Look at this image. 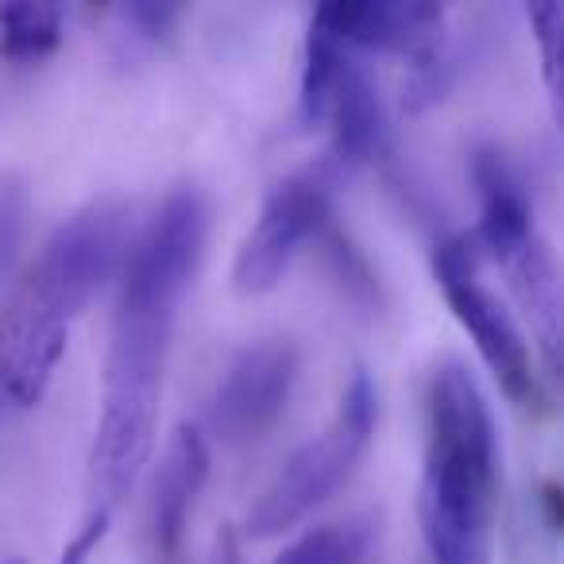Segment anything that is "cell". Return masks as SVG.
Instances as JSON below:
<instances>
[{
    "mask_svg": "<svg viewBox=\"0 0 564 564\" xmlns=\"http://www.w3.org/2000/svg\"><path fill=\"white\" fill-rule=\"evenodd\" d=\"M538 502H541V518H545L549 530L564 533V487L553 484V479H545V484H541Z\"/></svg>",
    "mask_w": 564,
    "mask_h": 564,
    "instance_id": "obj_18",
    "label": "cell"
},
{
    "mask_svg": "<svg viewBox=\"0 0 564 564\" xmlns=\"http://www.w3.org/2000/svg\"><path fill=\"white\" fill-rule=\"evenodd\" d=\"M0 564H24V561H0Z\"/></svg>",
    "mask_w": 564,
    "mask_h": 564,
    "instance_id": "obj_19",
    "label": "cell"
},
{
    "mask_svg": "<svg viewBox=\"0 0 564 564\" xmlns=\"http://www.w3.org/2000/svg\"><path fill=\"white\" fill-rule=\"evenodd\" d=\"M213 468V441L202 425L182 422L159 456L148 495V545L155 564H186L189 518Z\"/></svg>",
    "mask_w": 564,
    "mask_h": 564,
    "instance_id": "obj_10",
    "label": "cell"
},
{
    "mask_svg": "<svg viewBox=\"0 0 564 564\" xmlns=\"http://www.w3.org/2000/svg\"><path fill=\"white\" fill-rule=\"evenodd\" d=\"M174 322L178 314L171 310L135 306V302L112 306L101 417L89 448V491H94L89 514H117V507L135 491L143 468L151 464Z\"/></svg>",
    "mask_w": 564,
    "mask_h": 564,
    "instance_id": "obj_3",
    "label": "cell"
},
{
    "mask_svg": "<svg viewBox=\"0 0 564 564\" xmlns=\"http://www.w3.org/2000/svg\"><path fill=\"white\" fill-rule=\"evenodd\" d=\"M322 243H325V251H329V263H333V271H337V279L345 282V291L352 294L356 302H364V306H379L376 271H371L364 251L348 240V232L337 225V220L322 232Z\"/></svg>",
    "mask_w": 564,
    "mask_h": 564,
    "instance_id": "obj_15",
    "label": "cell"
},
{
    "mask_svg": "<svg viewBox=\"0 0 564 564\" xmlns=\"http://www.w3.org/2000/svg\"><path fill=\"white\" fill-rule=\"evenodd\" d=\"M379 425V391L364 368L352 371L340 402L333 410L329 425L302 448H294L291 460L282 464L279 476L263 487L248 514V538L271 541L302 525L325 499L337 495V487L352 476L360 456L368 453Z\"/></svg>",
    "mask_w": 564,
    "mask_h": 564,
    "instance_id": "obj_4",
    "label": "cell"
},
{
    "mask_svg": "<svg viewBox=\"0 0 564 564\" xmlns=\"http://www.w3.org/2000/svg\"><path fill=\"white\" fill-rule=\"evenodd\" d=\"M66 32V17L55 4H0V55L12 63H43L58 51Z\"/></svg>",
    "mask_w": 564,
    "mask_h": 564,
    "instance_id": "obj_12",
    "label": "cell"
},
{
    "mask_svg": "<svg viewBox=\"0 0 564 564\" xmlns=\"http://www.w3.org/2000/svg\"><path fill=\"white\" fill-rule=\"evenodd\" d=\"M337 182L340 171L329 159H317L314 166H302L274 182L232 263V286L243 299L271 294L286 279L302 248L310 240H322L325 228L337 220V205H333Z\"/></svg>",
    "mask_w": 564,
    "mask_h": 564,
    "instance_id": "obj_5",
    "label": "cell"
},
{
    "mask_svg": "<svg viewBox=\"0 0 564 564\" xmlns=\"http://www.w3.org/2000/svg\"><path fill=\"white\" fill-rule=\"evenodd\" d=\"M487 259L502 267L510 294H514L525 329L533 337V348H538L541 368L564 391V263L549 248L541 228L514 236Z\"/></svg>",
    "mask_w": 564,
    "mask_h": 564,
    "instance_id": "obj_9",
    "label": "cell"
},
{
    "mask_svg": "<svg viewBox=\"0 0 564 564\" xmlns=\"http://www.w3.org/2000/svg\"><path fill=\"white\" fill-rule=\"evenodd\" d=\"M368 549V533L360 525H322L282 549L274 564H360Z\"/></svg>",
    "mask_w": 564,
    "mask_h": 564,
    "instance_id": "obj_14",
    "label": "cell"
},
{
    "mask_svg": "<svg viewBox=\"0 0 564 564\" xmlns=\"http://www.w3.org/2000/svg\"><path fill=\"white\" fill-rule=\"evenodd\" d=\"M178 9L166 4H120L112 9V35L124 51H151L171 35Z\"/></svg>",
    "mask_w": 564,
    "mask_h": 564,
    "instance_id": "obj_16",
    "label": "cell"
},
{
    "mask_svg": "<svg viewBox=\"0 0 564 564\" xmlns=\"http://www.w3.org/2000/svg\"><path fill=\"white\" fill-rule=\"evenodd\" d=\"M109 525H112L109 514H89L86 525H82V530L70 538V545L63 549L58 564H89V556L97 553V545H101V538L109 533Z\"/></svg>",
    "mask_w": 564,
    "mask_h": 564,
    "instance_id": "obj_17",
    "label": "cell"
},
{
    "mask_svg": "<svg viewBox=\"0 0 564 564\" xmlns=\"http://www.w3.org/2000/svg\"><path fill=\"white\" fill-rule=\"evenodd\" d=\"M499 499V430L479 379L441 360L425 383V448L417 518L433 564H491Z\"/></svg>",
    "mask_w": 564,
    "mask_h": 564,
    "instance_id": "obj_2",
    "label": "cell"
},
{
    "mask_svg": "<svg viewBox=\"0 0 564 564\" xmlns=\"http://www.w3.org/2000/svg\"><path fill=\"white\" fill-rule=\"evenodd\" d=\"M128 243L132 205L120 197L82 205L40 243L9 306L0 348V394L17 410L43 399L63 364L74 322L86 314L105 282L120 274Z\"/></svg>",
    "mask_w": 564,
    "mask_h": 564,
    "instance_id": "obj_1",
    "label": "cell"
},
{
    "mask_svg": "<svg viewBox=\"0 0 564 564\" xmlns=\"http://www.w3.org/2000/svg\"><path fill=\"white\" fill-rule=\"evenodd\" d=\"M340 43L360 55V51H379V55L406 58L410 70L433 66L448 55L445 40V9L422 4V0H333L314 12Z\"/></svg>",
    "mask_w": 564,
    "mask_h": 564,
    "instance_id": "obj_8",
    "label": "cell"
},
{
    "mask_svg": "<svg viewBox=\"0 0 564 564\" xmlns=\"http://www.w3.org/2000/svg\"><path fill=\"white\" fill-rule=\"evenodd\" d=\"M479 248L471 236H448L433 251V274L445 294L448 310L460 322V329L471 337L479 360L495 376L499 391L510 402H530L538 391V371H533L530 337L522 333L518 317L502 306L495 291H487L479 279Z\"/></svg>",
    "mask_w": 564,
    "mask_h": 564,
    "instance_id": "obj_6",
    "label": "cell"
},
{
    "mask_svg": "<svg viewBox=\"0 0 564 564\" xmlns=\"http://www.w3.org/2000/svg\"><path fill=\"white\" fill-rule=\"evenodd\" d=\"M317 128H329V151H325V159L340 174L376 163L387 151L391 124H387L383 94H379L376 78H371L368 66L360 63V55L352 47L345 51L329 89H325Z\"/></svg>",
    "mask_w": 564,
    "mask_h": 564,
    "instance_id": "obj_11",
    "label": "cell"
},
{
    "mask_svg": "<svg viewBox=\"0 0 564 564\" xmlns=\"http://www.w3.org/2000/svg\"><path fill=\"white\" fill-rule=\"evenodd\" d=\"M299 376L302 352L294 340H256L225 368L209 406H205L202 430L220 445H251V441L267 437L291 406Z\"/></svg>",
    "mask_w": 564,
    "mask_h": 564,
    "instance_id": "obj_7",
    "label": "cell"
},
{
    "mask_svg": "<svg viewBox=\"0 0 564 564\" xmlns=\"http://www.w3.org/2000/svg\"><path fill=\"white\" fill-rule=\"evenodd\" d=\"M525 20L533 28V43H538L549 112H553L556 135L564 140V4H533Z\"/></svg>",
    "mask_w": 564,
    "mask_h": 564,
    "instance_id": "obj_13",
    "label": "cell"
}]
</instances>
